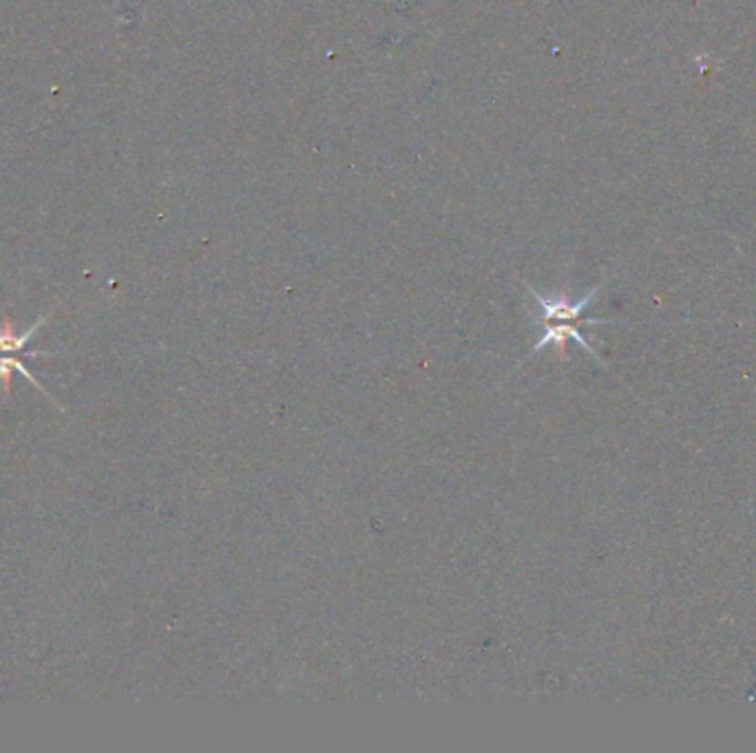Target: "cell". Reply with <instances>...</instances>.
<instances>
[{
  "instance_id": "cell-1",
  "label": "cell",
  "mask_w": 756,
  "mask_h": 753,
  "mask_svg": "<svg viewBox=\"0 0 756 753\" xmlns=\"http://www.w3.org/2000/svg\"><path fill=\"white\" fill-rule=\"evenodd\" d=\"M529 290H531V296H533V301L538 303L542 310L540 325L542 329H544V334H542L540 341L535 343L531 356L540 354L542 349H546L549 345L560 349V354H564V345L568 341H575L584 352L595 356L599 363H602L599 354L591 347V343L582 336V329H580L582 325H604V323H615L611 321V318H584V312H586L588 303L595 299L597 287L593 292H588V294L577 303H571L568 299H544V296L538 294L533 287H529Z\"/></svg>"
},
{
  "instance_id": "cell-2",
  "label": "cell",
  "mask_w": 756,
  "mask_h": 753,
  "mask_svg": "<svg viewBox=\"0 0 756 753\" xmlns=\"http://www.w3.org/2000/svg\"><path fill=\"white\" fill-rule=\"evenodd\" d=\"M40 327V323H36L34 327L29 329L27 334H23V336H16L14 329L9 325L0 327V352H9V349H23V345L29 341L31 336L36 334V329Z\"/></svg>"
}]
</instances>
